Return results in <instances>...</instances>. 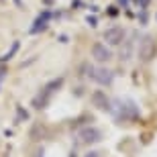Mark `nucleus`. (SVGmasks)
Returning a JSON list of instances; mask_svg holds the SVG:
<instances>
[{"instance_id": "nucleus-1", "label": "nucleus", "mask_w": 157, "mask_h": 157, "mask_svg": "<svg viewBox=\"0 0 157 157\" xmlns=\"http://www.w3.org/2000/svg\"><path fill=\"white\" fill-rule=\"evenodd\" d=\"M63 82H65L63 78H55V80L47 82L45 86L41 88V92L37 94L35 98H33V106H35L37 110H43V108H47V104L51 102V98L59 92V88L63 86Z\"/></svg>"}, {"instance_id": "nucleus-2", "label": "nucleus", "mask_w": 157, "mask_h": 157, "mask_svg": "<svg viewBox=\"0 0 157 157\" xmlns=\"http://www.w3.org/2000/svg\"><path fill=\"white\" fill-rule=\"evenodd\" d=\"M88 78L100 86H110L112 80H114V74L110 70H106V67H94V65H88Z\"/></svg>"}, {"instance_id": "nucleus-3", "label": "nucleus", "mask_w": 157, "mask_h": 157, "mask_svg": "<svg viewBox=\"0 0 157 157\" xmlns=\"http://www.w3.org/2000/svg\"><path fill=\"white\" fill-rule=\"evenodd\" d=\"M157 55V45L155 41H153V37L145 35L143 39H141L139 43V59L143 61V63H149L153 57Z\"/></svg>"}, {"instance_id": "nucleus-4", "label": "nucleus", "mask_w": 157, "mask_h": 157, "mask_svg": "<svg viewBox=\"0 0 157 157\" xmlns=\"http://www.w3.org/2000/svg\"><path fill=\"white\" fill-rule=\"evenodd\" d=\"M78 141H80L82 145H94V143L102 141V133L96 127H84L78 133Z\"/></svg>"}, {"instance_id": "nucleus-5", "label": "nucleus", "mask_w": 157, "mask_h": 157, "mask_svg": "<svg viewBox=\"0 0 157 157\" xmlns=\"http://www.w3.org/2000/svg\"><path fill=\"white\" fill-rule=\"evenodd\" d=\"M102 37H104L106 45L117 47V45H121L122 41H124L127 33H124V29H122V27H110V29L104 31V35H102Z\"/></svg>"}, {"instance_id": "nucleus-6", "label": "nucleus", "mask_w": 157, "mask_h": 157, "mask_svg": "<svg viewBox=\"0 0 157 157\" xmlns=\"http://www.w3.org/2000/svg\"><path fill=\"white\" fill-rule=\"evenodd\" d=\"M92 57H94V61H98V63H108L112 59V51L106 43H94L92 45Z\"/></svg>"}, {"instance_id": "nucleus-7", "label": "nucleus", "mask_w": 157, "mask_h": 157, "mask_svg": "<svg viewBox=\"0 0 157 157\" xmlns=\"http://www.w3.org/2000/svg\"><path fill=\"white\" fill-rule=\"evenodd\" d=\"M90 100H92V104L96 106V108L106 110V112H112V102H110V98L106 96L104 90H94L92 96H90Z\"/></svg>"}, {"instance_id": "nucleus-8", "label": "nucleus", "mask_w": 157, "mask_h": 157, "mask_svg": "<svg viewBox=\"0 0 157 157\" xmlns=\"http://www.w3.org/2000/svg\"><path fill=\"white\" fill-rule=\"evenodd\" d=\"M118 118H122V121H139V108H137L133 102H128V104L121 106Z\"/></svg>"}, {"instance_id": "nucleus-9", "label": "nucleus", "mask_w": 157, "mask_h": 157, "mask_svg": "<svg viewBox=\"0 0 157 157\" xmlns=\"http://www.w3.org/2000/svg\"><path fill=\"white\" fill-rule=\"evenodd\" d=\"M49 18H51V12H49V10H43L39 17H37V21L33 23L35 27H31V33H33V35H37V33H41V31H45L47 25H49Z\"/></svg>"}, {"instance_id": "nucleus-10", "label": "nucleus", "mask_w": 157, "mask_h": 157, "mask_svg": "<svg viewBox=\"0 0 157 157\" xmlns=\"http://www.w3.org/2000/svg\"><path fill=\"white\" fill-rule=\"evenodd\" d=\"M121 59L122 61H127V59H131V53H133V41H128V39H124L121 43Z\"/></svg>"}, {"instance_id": "nucleus-11", "label": "nucleus", "mask_w": 157, "mask_h": 157, "mask_svg": "<svg viewBox=\"0 0 157 157\" xmlns=\"http://www.w3.org/2000/svg\"><path fill=\"white\" fill-rule=\"evenodd\" d=\"M18 47H21V43H18V41H12V47L4 53V55H2V57H0V63H6V61H10V59L14 57V53L18 51Z\"/></svg>"}, {"instance_id": "nucleus-12", "label": "nucleus", "mask_w": 157, "mask_h": 157, "mask_svg": "<svg viewBox=\"0 0 157 157\" xmlns=\"http://www.w3.org/2000/svg\"><path fill=\"white\" fill-rule=\"evenodd\" d=\"M4 78H6V65L0 63V88H2V82H4Z\"/></svg>"}, {"instance_id": "nucleus-13", "label": "nucleus", "mask_w": 157, "mask_h": 157, "mask_svg": "<svg viewBox=\"0 0 157 157\" xmlns=\"http://www.w3.org/2000/svg\"><path fill=\"white\" fill-rule=\"evenodd\" d=\"M108 14H110V17H117V14H118L117 6H110V10H108Z\"/></svg>"}, {"instance_id": "nucleus-14", "label": "nucleus", "mask_w": 157, "mask_h": 157, "mask_svg": "<svg viewBox=\"0 0 157 157\" xmlns=\"http://www.w3.org/2000/svg\"><path fill=\"white\" fill-rule=\"evenodd\" d=\"M88 25H90V27H96V18H90V17H88Z\"/></svg>"}, {"instance_id": "nucleus-15", "label": "nucleus", "mask_w": 157, "mask_h": 157, "mask_svg": "<svg viewBox=\"0 0 157 157\" xmlns=\"http://www.w3.org/2000/svg\"><path fill=\"white\" fill-rule=\"evenodd\" d=\"M86 157H100V153H96V151H90Z\"/></svg>"}, {"instance_id": "nucleus-16", "label": "nucleus", "mask_w": 157, "mask_h": 157, "mask_svg": "<svg viewBox=\"0 0 157 157\" xmlns=\"http://www.w3.org/2000/svg\"><path fill=\"white\" fill-rule=\"evenodd\" d=\"M70 157H76V153H70Z\"/></svg>"}, {"instance_id": "nucleus-17", "label": "nucleus", "mask_w": 157, "mask_h": 157, "mask_svg": "<svg viewBox=\"0 0 157 157\" xmlns=\"http://www.w3.org/2000/svg\"><path fill=\"white\" fill-rule=\"evenodd\" d=\"M41 157H43V155H41Z\"/></svg>"}]
</instances>
